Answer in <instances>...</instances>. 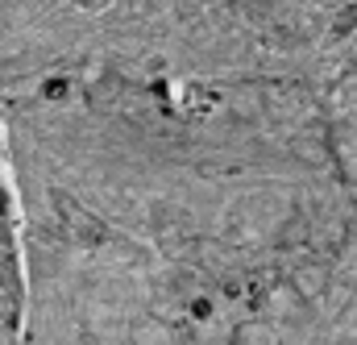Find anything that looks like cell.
<instances>
[{
	"instance_id": "cell-1",
	"label": "cell",
	"mask_w": 357,
	"mask_h": 345,
	"mask_svg": "<svg viewBox=\"0 0 357 345\" xmlns=\"http://www.w3.org/2000/svg\"><path fill=\"white\" fill-rule=\"evenodd\" d=\"M129 345H178V337L167 321H137L129 329Z\"/></svg>"
},
{
	"instance_id": "cell-2",
	"label": "cell",
	"mask_w": 357,
	"mask_h": 345,
	"mask_svg": "<svg viewBox=\"0 0 357 345\" xmlns=\"http://www.w3.org/2000/svg\"><path fill=\"white\" fill-rule=\"evenodd\" d=\"M229 342L233 345H278V333H274L270 321H241Z\"/></svg>"
},
{
	"instance_id": "cell-3",
	"label": "cell",
	"mask_w": 357,
	"mask_h": 345,
	"mask_svg": "<svg viewBox=\"0 0 357 345\" xmlns=\"http://www.w3.org/2000/svg\"><path fill=\"white\" fill-rule=\"evenodd\" d=\"M324 287H328V266L312 262V266H299L295 270V291L299 295H324Z\"/></svg>"
},
{
	"instance_id": "cell-4",
	"label": "cell",
	"mask_w": 357,
	"mask_h": 345,
	"mask_svg": "<svg viewBox=\"0 0 357 345\" xmlns=\"http://www.w3.org/2000/svg\"><path fill=\"white\" fill-rule=\"evenodd\" d=\"M341 179H345L349 187H357V150H345V154H341Z\"/></svg>"
},
{
	"instance_id": "cell-5",
	"label": "cell",
	"mask_w": 357,
	"mask_h": 345,
	"mask_svg": "<svg viewBox=\"0 0 357 345\" xmlns=\"http://www.w3.org/2000/svg\"><path fill=\"white\" fill-rule=\"evenodd\" d=\"M312 4H320V8H341L345 0H312Z\"/></svg>"
}]
</instances>
